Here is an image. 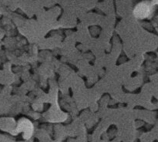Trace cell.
Wrapping results in <instances>:
<instances>
[{
  "instance_id": "obj_1",
  "label": "cell",
  "mask_w": 158,
  "mask_h": 142,
  "mask_svg": "<svg viewBox=\"0 0 158 142\" xmlns=\"http://www.w3.org/2000/svg\"><path fill=\"white\" fill-rule=\"evenodd\" d=\"M154 6L151 0H143L136 5L134 9V15L138 19H145L152 15Z\"/></svg>"
},
{
  "instance_id": "obj_2",
  "label": "cell",
  "mask_w": 158,
  "mask_h": 142,
  "mask_svg": "<svg viewBox=\"0 0 158 142\" xmlns=\"http://www.w3.org/2000/svg\"><path fill=\"white\" fill-rule=\"evenodd\" d=\"M154 5H158V0H151Z\"/></svg>"
}]
</instances>
